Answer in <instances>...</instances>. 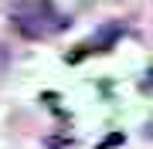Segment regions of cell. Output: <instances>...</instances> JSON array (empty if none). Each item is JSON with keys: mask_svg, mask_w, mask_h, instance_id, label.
<instances>
[{"mask_svg": "<svg viewBox=\"0 0 153 149\" xmlns=\"http://www.w3.org/2000/svg\"><path fill=\"white\" fill-rule=\"evenodd\" d=\"M102 142H105V146H116V142H126V136H123V132H109Z\"/></svg>", "mask_w": 153, "mask_h": 149, "instance_id": "1", "label": "cell"}]
</instances>
